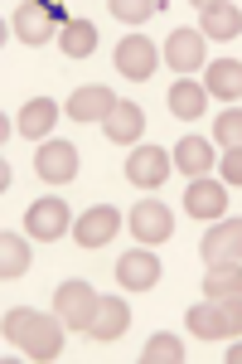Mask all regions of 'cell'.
Listing matches in <instances>:
<instances>
[{
	"label": "cell",
	"instance_id": "obj_1",
	"mask_svg": "<svg viewBox=\"0 0 242 364\" xmlns=\"http://www.w3.org/2000/svg\"><path fill=\"white\" fill-rule=\"evenodd\" d=\"M97 291L87 287V282H58V291H54V311H58V321L68 326V331H82L87 336V326H92V316H97Z\"/></svg>",
	"mask_w": 242,
	"mask_h": 364
},
{
	"label": "cell",
	"instance_id": "obj_2",
	"mask_svg": "<svg viewBox=\"0 0 242 364\" xmlns=\"http://www.w3.org/2000/svg\"><path fill=\"white\" fill-rule=\"evenodd\" d=\"M170 170H175V156H165V146H136L126 161V180L136 190H155L170 180Z\"/></svg>",
	"mask_w": 242,
	"mask_h": 364
},
{
	"label": "cell",
	"instance_id": "obj_3",
	"mask_svg": "<svg viewBox=\"0 0 242 364\" xmlns=\"http://www.w3.org/2000/svg\"><path fill=\"white\" fill-rule=\"evenodd\" d=\"M34 170L44 185H68L78 175V146L73 141H44L39 156H34Z\"/></svg>",
	"mask_w": 242,
	"mask_h": 364
},
{
	"label": "cell",
	"instance_id": "obj_4",
	"mask_svg": "<svg viewBox=\"0 0 242 364\" xmlns=\"http://www.w3.org/2000/svg\"><path fill=\"white\" fill-rule=\"evenodd\" d=\"M155 68H160V49H155L150 39L131 34V39H121V44H116V73H121V78H131V83H145Z\"/></svg>",
	"mask_w": 242,
	"mask_h": 364
},
{
	"label": "cell",
	"instance_id": "obj_5",
	"mask_svg": "<svg viewBox=\"0 0 242 364\" xmlns=\"http://www.w3.org/2000/svg\"><path fill=\"white\" fill-rule=\"evenodd\" d=\"M68 204L63 199H34L25 214V233L29 238H39V243H54V238H63L68 233Z\"/></svg>",
	"mask_w": 242,
	"mask_h": 364
},
{
	"label": "cell",
	"instance_id": "obj_6",
	"mask_svg": "<svg viewBox=\"0 0 242 364\" xmlns=\"http://www.w3.org/2000/svg\"><path fill=\"white\" fill-rule=\"evenodd\" d=\"M131 233L141 238V243H165L170 233H175V214L165 209L160 199H136L131 204Z\"/></svg>",
	"mask_w": 242,
	"mask_h": 364
},
{
	"label": "cell",
	"instance_id": "obj_7",
	"mask_svg": "<svg viewBox=\"0 0 242 364\" xmlns=\"http://www.w3.org/2000/svg\"><path fill=\"white\" fill-rule=\"evenodd\" d=\"M63 331H68V326L58 321V311H54V316H44V311H39V321H34V331L25 336L20 350H25L29 360H39V364H54L58 355H63Z\"/></svg>",
	"mask_w": 242,
	"mask_h": 364
},
{
	"label": "cell",
	"instance_id": "obj_8",
	"mask_svg": "<svg viewBox=\"0 0 242 364\" xmlns=\"http://www.w3.org/2000/svg\"><path fill=\"white\" fill-rule=\"evenodd\" d=\"M204 262H242V219H218L209 233H204Z\"/></svg>",
	"mask_w": 242,
	"mask_h": 364
},
{
	"label": "cell",
	"instance_id": "obj_9",
	"mask_svg": "<svg viewBox=\"0 0 242 364\" xmlns=\"http://www.w3.org/2000/svg\"><path fill=\"white\" fill-rule=\"evenodd\" d=\"M58 15L54 5H20L15 10V34H20V44H49L58 39Z\"/></svg>",
	"mask_w": 242,
	"mask_h": 364
},
{
	"label": "cell",
	"instance_id": "obj_10",
	"mask_svg": "<svg viewBox=\"0 0 242 364\" xmlns=\"http://www.w3.org/2000/svg\"><path fill=\"white\" fill-rule=\"evenodd\" d=\"M116 228H121V214H116L111 204H92L78 224H73V238H78L82 248H102V243L116 238Z\"/></svg>",
	"mask_w": 242,
	"mask_h": 364
},
{
	"label": "cell",
	"instance_id": "obj_11",
	"mask_svg": "<svg viewBox=\"0 0 242 364\" xmlns=\"http://www.w3.org/2000/svg\"><path fill=\"white\" fill-rule=\"evenodd\" d=\"M116 282H121L126 291H150V287L160 282V257H155L150 248L126 252V257L116 262Z\"/></svg>",
	"mask_w": 242,
	"mask_h": 364
},
{
	"label": "cell",
	"instance_id": "obj_12",
	"mask_svg": "<svg viewBox=\"0 0 242 364\" xmlns=\"http://www.w3.org/2000/svg\"><path fill=\"white\" fill-rule=\"evenodd\" d=\"M126 326H131V306H126V296H102L97 301V316H92V326H87V336L111 345V340L126 336Z\"/></svg>",
	"mask_w": 242,
	"mask_h": 364
},
{
	"label": "cell",
	"instance_id": "obj_13",
	"mask_svg": "<svg viewBox=\"0 0 242 364\" xmlns=\"http://www.w3.org/2000/svg\"><path fill=\"white\" fill-rule=\"evenodd\" d=\"M165 63H170L175 73L204 68V29H175L170 44H165Z\"/></svg>",
	"mask_w": 242,
	"mask_h": 364
},
{
	"label": "cell",
	"instance_id": "obj_14",
	"mask_svg": "<svg viewBox=\"0 0 242 364\" xmlns=\"http://www.w3.org/2000/svg\"><path fill=\"white\" fill-rule=\"evenodd\" d=\"M185 209L194 214V219H223V209H228V190H223L218 180L194 175V185H189V195H185Z\"/></svg>",
	"mask_w": 242,
	"mask_h": 364
},
{
	"label": "cell",
	"instance_id": "obj_15",
	"mask_svg": "<svg viewBox=\"0 0 242 364\" xmlns=\"http://www.w3.org/2000/svg\"><path fill=\"white\" fill-rule=\"evenodd\" d=\"M111 107H116V97H111V87H78L73 97H68V117L73 122H107Z\"/></svg>",
	"mask_w": 242,
	"mask_h": 364
},
{
	"label": "cell",
	"instance_id": "obj_16",
	"mask_svg": "<svg viewBox=\"0 0 242 364\" xmlns=\"http://www.w3.org/2000/svg\"><path fill=\"white\" fill-rule=\"evenodd\" d=\"M54 122H58V102L54 97H29L25 107H20V117H15L20 136H29V141H44L49 132H54Z\"/></svg>",
	"mask_w": 242,
	"mask_h": 364
},
{
	"label": "cell",
	"instance_id": "obj_17",
	"mask_svg": "<svg viewBox=\"0 0 242 364\" xmlns=\"http://www.w3.org/2000/svg\"><path fill=\"white\" fill-rule=\"evenodd\" d=\"M199 15H204V39H214V44H228V39H238V34H242V10H238V5H228V0L204 5Z\"/></svg>",
	"mask_w": 242,
	"mask_h": 364
},
{
	"label": "cell",
	"instance_id": "obj_18",
	"mask_svg": "<svg viewBox=\"0 0 242 364\" xmlns=\"http://www.w3.org/2000/svg\"><path fill=\"white\" fill-rule=\"evenodd\" d=\"M102 132H107L116 146H131V141H141V132H145V112H141L136 102H116L111 117L102 122Z\"/></svg>",
	"mask_w": 242,
	"mask_h": 364
},
{
	"label": "cell",
	"instance_id": "obj_19",
	"mask_svg": "<svg viewBox=\"0 0 242 364\" xmlns=\"http://www.w3.org/2000/svg\"><path fill=\"white\" fill-rule=\"evenodd\" d=\"M204 296H209V301L242 296V262H209V272H204Z\"/></svg>",
	"mask_w": 242,
	"mask_h": 364
},
{
	"label": "cell",
	"instance_id": "obj_20",
	"mask_svg": "<svg viewBox=\"0 0 242 364\" xmlns=\"http://www.w3.org/2000/svg\"><path fill=\"white\" fill-rule=\"evenodd\" d=\"M204 83H209V97H228L233 102V97H242V63L238 58H214Z\"/></svg>",
	"mask_w": 242,
	"mask_h": 364
},
{
	"label": "cell",
	"instance_id": "obj_21",
	"mask_svg": "<svg viewBox=\"0 0 242 364\" xmlns=\"http://www.w3.org/2000/svg\"><path fill=\"white\" fill-rule=\"evenodd\" d=\"M209 107V87L204 83H170V112L180 122H199Z\"/></svg>",
	"mask_w": 242,
	"mask_h": 364
},
{
	"label": "cell",
	"instance_id": "obj_22",
	"mask_svg": "<svg viewBox=\"0 0 242 364\" xmlns=\"http://www.w3.org/2000/svg\"><path fill=\"white\" fill-rule=\"evenodd\" d=\"M58 49L68 58H87L92 49H97V29H92V20H63V29H58Z\"/></svg>",
	"mask_w": 242,
	"mask_h": 364
},
{
	"label": "cell",
	"instance_id": "obj_23",
	"mask_svg": "<svg viewBox=\"0 0 242 364\" xmlns=\"http://www.w3.org/2000/svg\"><path fill=\"white\" fill-rule=\"evenodd\" d=\"M189 331L199 340H228V326H223V301H199V306L189 311Z\"/></svg>",
	"mask_w": 242,
	"mask_h": 364
},
{
	"label": "cell",
	"instance_id": "obj_24",
	"mask_svg": "<svg viewBox=\"0 0 242 364\" xmlns=\"http://www.w3.org/2000/svg\"><path fill=\"white\" fill-rule=\"evenodd\" d=\"M29 272V243L20 238V233H0V277L5 282H15V277H25Z\"/></svg>",
	"mask_w": 242,
	"mask_h": 364
},
{
	"label": "cell",
	"instance_id": "obj_25",
	"mask_svg": "<svg viewBox=\"0 0 242 364\" xmlns=\"http://www.w3.org/2000/svg\"><path fill=\"white\" fill-rule=\"evenodd\" d=\"M170 156H175V166L185 170V175H204V170L214 166V146H209L204 136H185Z\"/></svg>",
	"mask_w": 242,
	"mask_h": 364
},
{
	"label": "cell",
	"instance_id": "obj_26",
	"mask_svg": "<svg viewBox=\"0 0 242 364\" xmlns=\"http://www.w3.org/2000/svg\"><path fill=\"white\" fill-rule=\"evenodd\" d=\"M141 360H145V364H180V360H185V345H180L175 336H150Z\"/></svg>",
	"mask_w": 242,
	"mask_h": 364
},
{
	"label": "cell",
	"instance_id": "obj_27",
	"mask_svg": "<svg viewBox=\"0 0 242 364\" xmlns=\"http://www.w3.org/2000/svg\"><path fill=\"white\" fill-rule=\"evenodd\" d=\"M34 321H39V311H29V306H15V311H5V340L10 345H25V336L34 331Z\"/></svg>",
	"mask_w": 242,
	"mask_h": 364
},
{
	"label": "cell",
	"instance_id": "obj_28",
	"mask_svg": "<svg viewBox=\"0 0 242 364\" xmlns=\"http://www.w3.org/2000/svg\"><path fill=\"white\" fill-rule=\"evenodd\" d=\"M107 5H111V15H116L121 25H145L160 0H107Z\"/></svg>",
	"mask_w": 242,
	"mask_h": 364
},
{
	"label": "cell",
	"instance_id": "obj_29",
	"mask_svg": "<svg viewBox=\"0 0 242 364\" xmlns=\"http://www.w3.org/2000/svg\"><path fill=\"white\" fill-rule=\"evenodd\" d=\"M214 136L223 141L228 151H233V146H242V112H238V107H233V112H223L214 122Z\"/></svg>",
	"mask_w": 242,
	"mask_h": 364
},
{
	"label": "cell",
	"instance_id": "obj_30",
	"mask_svg": "<svg viewBox=\"0 0 242 364\" xmlns=\"http://www.w3.org/2000/svg\"><path fill=\"white\" fill-rule=\"evenodd\" d=\"M223 326H228V336H242V296L223 301Z\"/></svg>",
	"mask_w": 242,
	"mask_h": 364
},
{
	"label": "cell",
	"instance_id": "obj_31",
	"mask_svg": "<svg viewBox=\"0 0 242 364\" xmlns=\"http://www.w3.org/2000/svg\"><path fill=\"white\" fill-rule=\"evenodd\" d=\"M218 166H223V180H228V185H242V146H233Z\"/></svg>",
	"mask_w": 242,
	"mask_h": 364
},
{
	"label": "cell",
	"instance_id": "obj_32",
	"mask_svg": "<svg viewBox=\"0 0 242 364\" xmlns=\"http://www.w3.org/2000/svg\"><path fill=\"white\" fill-rule=\"evenodd\" d=\"M228 364H242V336H238V345L228 350Z\"/></svg>",
	"mask_w": 242,
	"mask_h": 364
},
{
	"label": "cell",
	"instance_id": "obj_33",
	"mask_svg": "<svg viewBox=\"0 0 242 364\" xmlns=\"http://www.w3.org/2000/svg\"><path fill=\"white\" fill-rule=\"evenodd\" d=\"M189 5H199V10H204V5H218V0H189Z\"/></svg>",
	"mask_w": 242,
	"mask_h": 364
}]
</instances>
